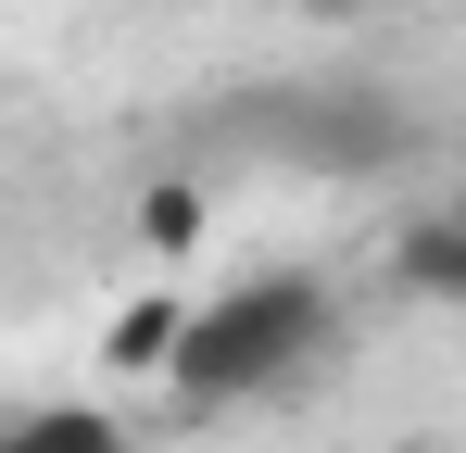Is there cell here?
<instances>
[{
	"label": "cell",
	"instance_id": "cell-1",
	"mask_svg": "<svg viewBox=\"0 0 466 453\" xmlns=\"http://www.w3.org/2000/svg\"><path fill=\"white\" fill-rule=\"evenodd\" d=\"M328 340H340V290H328L315 265H265V277H239V290L189 302V327H177V353H164V390H177L189 416L265 403V390H290Z\"/></svg>",
	"mask_w": 466,
	"mask_h": 453
},
{
	"label": "cell",
	"instance_id": "cell-2",
	"mask_svg": "<svg viewBox=\"0 0 466 453\" xmlns=\"http://www.w3.org/2000/svg\"><path fill=\"white\" fill-rule=\"evenodd\" d=\"M390 277L416 302H466V215H403L390 226Z\"/></svg>",
	"mask_w": 466,
	"mask_h": 453
},
{
	"label": "cell",
	"instance_id": "cell-6",
	"mask_svg": "<svg viewBox=\"0 0 466 453\" xmlns=\"http://www.w3.org/2000/svg\"><path fill=\"white\" fill-rule=\"evenodd\" d=\"M290 13H315V25H366V13H390V0H290Z\"/></svg>",
	"mask_w": 466,
	"mask_h": 453
},
{
	"label": "cell",
	"instance_id": "cell-4",
	"mask_svg": "<svg viewBox=\"0 0 466 453\" xmlns=\"http://www.w3.org/2000/svg\"><path fill=\"white\" fill-rule=\"evenodd\" d=\"M177 327H189V302H177V290H139V302H114V327H101V366H114V378H164Z\"/></svg>",
	"mask_w": 466,
	"mask_h": 453
},
{
	"label": "cell",
	"instance_id": "cell-5",
	"mask_svg": "<svg viewBox=\"0 0 466 453\" xmlns=\"http://www.w3.org/2000/svg\"><path fill=\"white\" fill-rule=\"evenodd\" d=\"M127 226H139V252H152V265H189V252H202V226H215V202H202V176H152Z\"/></svg>",
	"mask_w": 466,
	"mask_h": 453
},
{
	"label": "cell",
	"instance_id": "cell-7",
	"mask_svg": "<svg viewBox=\"0 0 466 453\" xmlns=\"http://www.w3.org/2000/svg\"><path fill=\"white\" fill-rule=\"evenodd\" d=\"M403 453H454V441H403Z\"/></svg>",
	"mask_w": 466,
	"mask_h": 453
},
{
	"label": "cell",
	"instance_id": "cell-3",
	"mask_svg": "<svg viewBox=\"0 0 466 453\" xmlns=\"http://www.w3.org/2000/svg\"><path fill=\"white\" fill-rule=\"evenodd\" d=\"M0 453H139V428L101 416V403H25V416L0 428Z\"/></svg>",
	"mask_w": 466,
	"mask_h": 453
}]
</instances>
